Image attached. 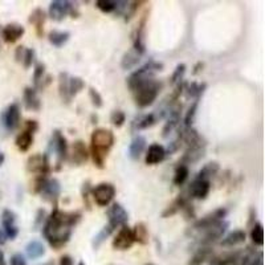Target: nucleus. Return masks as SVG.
Segmentation results:
<instances>
[{
	"instance_id": "nucleus-60",
	"label": "nucleus",
	"mask_w": 265,
	"mask_h": 265,
	"mask_svg": "<svg viewBox=\"0 0 265 265\" xmlns=\"http://www.w3.org/2000/svg\"><path fill=\"white\" fill-rule=\"evenodd\" d=\"M4 161H5V157H4L3 151H0V166H1V165H3Z\"/></svg>"
},
{
	"instance_id": "nucleus-55",
	"label": "nucleus",
	"mask_w": 265,
	"mask_h": 265,
	"mask_svg": "<svg viewBox=\"0 0 265 265\" xmlns=\"http://www.w3.org/2000/svg\"><path fill=\"white\" fill-rule=\"evenodd\" d=\"M11 265H27V260L21 254H16L11 258Z\"/></svg>"
},
{
	"instance_id": "nucleus-35",
	"label": "nucleus",
	"mask_w": 265,
	"mask_h": 265,
	"mask_svg": "<svg viewBox=\"0 0 265 265\" xmlns=\"http://www.w3.org/2000/svg\"><path fill=\"white\" fill-rule=\"evenodd\" d=\"M157 121H158L157 113H149V114L141 115L134 122V129L135 130H145V129L154 126Z\"/></svg>"
},
{
	"instance_id": "nucleus-8",
	"label": "nucleus",
	"mask_w": 265,
	"mask_h": 265,
	"mask_svg": "<svg viewBox=\"0 0 265 265\" xmlns=\"http://www.w3.org/2000/svg\"><path fill=\"white\" fill-rule=\"evenodd\" d=\"M115 187L114 184L107 182H102L91 188V196L95 204L99 207H107L113 202L115 196Z\"/></svg>"
},
{
	"instance_id": "nucleus-39",
	"label": "nucleus",
	"mask_w": 265,
	"mask_h": 265,
	"mask_svg": "<svg viewBox=\"0 0 265 265\" xmlns=\"http://www.w3.org/2000/svg\"><path fill=\"white\" fill-rule=\"evenodd\" d=\"M188 175H190L188 166H186V165H182V163H179L178 166L175 167L174 179H173V182H174L175 186H179V187L183 186V184L187 182Z\"/></svg>"
},
{
	"instance_id": "nucleus-49",
	"label": "nucleus",
	"mask_w": 265,
	"mask_h": 265,
	"mask_svg": "<svg viewBox=\"0 0 265 265\" xmlns=\"http://www.w3.org/2000/svg\"><path fill=\"white\" fill-rule=\"evenodd\" d=\"M183 143V134L182 131H179L178 137L173 141V142L169 143V146H167L166 149V154H174V153H177V151L180 149V146H182Z\"/></svg>"
},
{
	"instance_id": "nucleus-9",
	"label": "nucleus",
	"mask_w": 265,
	"mask_h": 265,
	"mask_svg": "<svg viewBox=\"0 0 265 265\" xmlns=\"http://www.w3.org/2000/svg\"><path fill=\"white\" fill-rule=\"evenodd\" d=\"M27 171L36 177H48L51 173V165L47 154H33L27 161Z\"/></svg>"
},
{
	"instance_id": "nucleus-32",
	"label": "nucleus",
	"mask_w": 265,
	"mask_h": 265,
	"mask_svg": "<svg viewBox=\"0 0 265 265\" xmlns=\"http://www.w3.org/2000/svg\"><path fill=\"white\" fill-rule=\"evenodd\" d=\"M71 39V33L68 31H51L48 33L49 43L56 48L64 47Z\"/></svg>"
},
{
	"instance_id": "nucleus-33",
	"label": "nucleus",
	"mask_w": 265,
	"mask_h": 265,
	"mask_svg": "<svg viewBox=\"0 0 265 265\" xmlns=\"http://www.w3.org/2000/svg\"><path fill=\"white\" fill-rule=\"evenodd\" d=\"M212 258V248L210 247H200L194 256L190 259V262L187 265H202Z\"/></svg>"
},
{
	"instance_id": "nucleus-36",
	"label": "nucleus",
	"mask_w": 265,
	"mask_h": 265,
	"mask_svg": "<svg viewBox=\"0 0 265 265\" xmlns=\"http://www.w3.org/2000/svg\"><path fill=\"white\" fill-rule=\"evenodd\" d=\"M15 143L16 147H17L20 151L25 153V151H28L31 149L32 143H33V134L27 130H23L17 137H16Z\"/></svg>"
},
{
	"instance_id": "nucleus-58",
	"label": "nucleus",
	"mask_w": 265,
	"mask_h": 265,
	"mask_svg": "<svg viewBox=\"0 0 265 265\" xmlns=\"http://www.w3.org/2000/svg\"><path fill=\"white\" fill-rule=\"evenodd\" d=\"M203 67H204V64H203V63H198V64H196V65H195V68H194L195 71L192 72V75H198L199 72L202 71L200 68H203Z\"/></svg>"
},
{
	"instance_id": "nucleus-56",
	"label": "nucleus",
	"mask_w": 265,
	"mask_h": 265,
	"mask_svg": "<svg viewBox=\"0 0 265 265\" xmlns=\"http://www.w3.org/2000/svg\"><path fill=\"white\" fill-rule=\"evenodd\" d=\"M24 52H25V47H23V45H20V47L16 48L15 59H16V61H17V63H21V61H23Z\"/></svg>"
},
{
	"instance_id": "nucleus-46",
	"label": "nucleus",
	"mask_w": 265,
	"mask_h": 265,
	"mask_svg": "<svg viewBox=\"0 0 265 265\" xmlns=\"http://www.w3.org/2000/svg\"><path fill=\"white\" fill-rule=\"evenodd\" d=\"M95 7L103 13H113L115 11V1H113V0H97Z\"/></svg>"
},
{
	"instance_id": "nucleus-52",
	"label": "nucleus",
	"mask_w": 265,
	"mask_h": 265,
	"mask_svg": "<svg viewBox=\"0 0 265 265\" xmlns=\"http://www.w3.org/2000/svg\"><path fill=\"white\" fill-rule=\"evenodd\" d=\"M47 220V211L44 208H40L36 214V219H35V230L40 228V227L44 226V222Z\"/></svg>"
},
{
	"instance_id": "nucleus-41",
	"label": "nucleus",
	"mask_w": 265,
	"mask_h": 265,
	"mask_svg": "<svg viewBox=\"0 0 265 265\" xmlns=\"http://www.w3.org/2000/svg\"><path fill=\"white\" fill-rule=\"evenodd\" d=\"M114 228L111 226H109V224H106V226L103 227L102 230L99 231L98 234L95 235L94 239H93V243H91V246H93V250H98L99 247L102 246V243L106 240L109 236H110L113 232H114Z\"/></svg>"
},
{
	"instance_id": "nucleus-3",
	"label": "nucleus",
	"mask_w": 265,
	"mask_h": 265,
	"mask_svg": "<svg viewBox=\"0 0 265 265\" xmlns=\"http://www.w3.org/2000/svg\"><path fill=\"white\" fill-rule=\"evenodd\" d=\"M183 143H186L187 149L182 157V165H191L199 162L204 157L207 149L206 139L195 130L194 127L183 129Z\"/></svg>"
},
{
	"instance_id": "nucleus-20",
	"label": "nucleus",
	"mask_w": 265,
	"mask_h": 265,
	"mask_svg": "<svg viewBox=\"0 0 265 265\" xmlns=\"http://www.w3.org/2000/svg\"><path fill=\"white\" fill-rule=\"evenodd\" d=\"M147 13L142 16V19L139 20L138 27H137V31H135L134 36V49L138 53L143 55L146 52V24H147Z\"/></svg>"
},
{
	"instance_id": "nucleus-25",
	"label": "nucleus",
	"mask_w": 265,
	"mask_h": 265,
	"mask_svg": "<svg viewBox=\"0 0 265 265\" xmlns=\"http://www.w3.org/2000/svg\"><path fill=\"white\" fill-rule=\"evenodd\" d=\"M23 102L27 110L39 111L41 109V99H40L37 90H36L35 88L27 87L24 89Z\"/></svg>"
},
{
	"instance_id": "nucleus-44",
	"label": "nucleus",
	"mask_w": 265,
	"mask_h": 265,
	"mask_svg": "<svg viewBox=\"0 0 265 265\" xmlns=\"http://www.w3.org/2000/svg\"><path fill=\"white\" fill-rule=\"evenodd\" d=\"M45 77V64L37 63L35 65V71H33V85L35 89L37 90V88L40 87V84Z\"/></svg>"
},
{
	"instance_id": "nucleus-31",
	"label": "nucleus",
	"mask_w": 265,
	"mask_h": 265,
	"mask_svg": "<svg viewBox=\"0 0 265 265\" xmlns=\"http://www.w3.org/2000/svg\"><path fill=\"white\" fill-rule=\"evenodd\" d=\"M25 252H27V256L31 260H37V259L43 258L45 255V247L39 240H31L25 247Z\"/></svg>"
},
{
	"instance_id": "nucleus-51",
	"label": "nucleus",
	"mask_w": 265,
	"mask_h": 265,
	"mask_svg": "<svg viewBox=\"0 0 265 265\" xmlns=\"http://www.w3.org/2000/svg\"><path fill=\"white\" fill-rule=\"evenodd\" d=\"M91 183L90 180H87V182L83 184V188H81V195H83V200L87 206V210H90V202H89V195L91 194Z\"/></svg>"
},
{
	"instance_id": "nucleus-17",
	"label": "nucleus",
	"mask_w": 265,
	"mask_h": 265,
	"mask_svg": "<svg viewBox=\"0 0 265 265\" xmlns=\"http://www.w3.org/2000/svg\"><path fill=\"white\" fill-rule=\"evenodd\" d=\"M211 190V182L210 180H204V179H194V182L191 183L190 187L187 188V194L190 195L191 199H199V200H204L208 196Z\"/></svg>"
},
{
	"instance_id": "nucleus-50",
	"label": "nucleus",
	"mask_w": 265,
	"mask_h": 265,
	"mask_svg": "<svg viewBox=\"0 0 265 265\" xmlns=\"http://www.w3.org/2000/svg\"><path fill=\"white\" fill-rule=\"evenodd\" d=\"M35 57H36L35 49H32V48L27 49V48H25V52H24L23 56V61H21L25 69H29V68L32 67V64L35 63Z\"/></svg>"
},
{
	"instance_id": "nucleus-38",
	"label": "nucleus",
	"mask_w": 265,
	"mask_h": 265,
	"mask_svg": "<svg viewBox=\"0 0 265 265\" xmlns=\"http://www.w3.org/2000/svg\"><path fill=\"white\" fill-rule=\"evenodd\" d=\"M219 170H220V166H219L218 162H210L204 165L202 167V170L199 171L198 175H196V179H204V180H210L211 178H214L215 175L218 174Z\"/></svg>"
},
{
	"instance_id": "nucleus-4",
	"label": "nucleus",
	"mask_w": 265,
	"mask_h": 265,
	"mask_svg": "<svg viewBox=\"0 0 265 265\" xmlns=\"http://www.w3.org/2000/svg\"><path fill=\"white\" fill-rule=\"evenodd\" d=\"M163 69V64L155 61V60H150L147 61L145 65H142L141 68H138L137 71H134L131 73L126 80L127 88L134 93L138 88H141L142 85H145L146 83L154 80V76L157 72H161Z\"/></svg>"
},
{
	"instance_id": "nucleus-14",
	"label": "nucleus",
	"mask_w": 265,
	"mask_h": 265,
	"mask_svg": "<svg viewBox=\"0 0 265 265\" xmlns=\"http://www.w3.org/2000/svg\"><path fill=\"white\" fill-rule=\"evenodd\" d=\"M134 246V238L131 228L127 224L122 226L113 240V248L117 251H127Z\"/></svg>"
},
{
	"instance_id": "nucleus-5",
	"label": "nucleus",
	"mask_w": 265,
	"mask_h": 265,
	"mask_svg": "<svg viewBox=\"0 0 265 265\" xmlns=\"http://www.w3.org/2000/svg\"><path fill=\"white\" fill-rule=\"evenodd\" d=\"M161 89H162V83H159L158 80L155 79L138 88L134 91L135 105L141 107V109H145V107L153 105L157 97L159 95Z\"/></svg>"
},
{
	"instance_id": "nucleus-54",
	"label": "nucleus",
	"mask_w": 265,
	"mask_h": 265,
	"mask_svg": "<svg viewBox=\"0 0 265 265\" xmlns=\"http://www.w3.org/2000/svg\"><path fill=\"white\" fill-rule=\"evenodd\" d=\"M24 130L35 134L36 131L39 130V123H37V121H35V119H28L27 122H25V129H24Z\"/></svg>"
},
{
	"instance_id": "nucleus-59",
	"label": "nucleus",
	"mask_w": 265,
	"mask_h": 265,
	"mask_svg": "<svg viewBox=\"0 0 265 265\" xmlns=\"http://www.w3.org/2000/svg\"><path fill=\"white\" fill-rule=\"evenodd\" d=\"M0 265H5V262H4V254L0 251Z\"/></svg>"
},
{
	"instance_id": "nucleus-43",
	"label": "nucleus",
	"mask_w": 265,
	"mask_h": 265,
	"mask_svg": "<svg viewBox=\"0 0 265 265\" xmlns=\"http://www.w3.org/2000/svg\"><path fill=\"white\" fill-rule=\"evenodd\" d=\"M199 99L196 98L194 99V102L190 106L188 111L184 115V119H183V122H184V129H188V127H192V123L195 121V117H196V111H198V106H199Z\"/></svg>"
},
{
	"instance_id": "nucleus-61",
	"label": "nucleus",
	"mask_w": 265,
	"mask_h": 265,
	"mask_svg": "<svg viewBox=\"0 0 265 265\" xmlns=\"http://www.w3.org/2000/svg\"><path fill=\"white\" fill-rule=\"evenodd\" d=\"M91 119H93V122H91V123H97V119H98V118H97V115L93 114V115H91Z\"/></svg>"
},
{
	"instance_id": "nucleus-12",
	"label": "nucleus",
	"mask_w": 265,
	"mask_h": 265,
	"mask_svg": "<svg viewBox=\"0 0 265 265\" xmlns=\"http://www.w3.org/2000/svg\"><path fill=\"white\" fill-rule=\"evenodd\" d=\"M228 227H230V223L222 220V222L216 223L215 226L202 231L203 236L200 238V244H202V247H210L212 243L220 240L227 232V230H228Z\"/></svg>"
},
{
	"instance_id": "nucleus-53",
	"label": "nucleus",
	"mask_w": 265,
	"mask_h": 265,
	"mask_svg": "<svg viewBox=\"0 0 265 265\" xmlns=\"http://www.w3.org/2000/svg\"><path fill=\"white\" fill-rule=\"evenodd\" d=\"M182 212H183V215H184V218H186L187 220L195 219V210H194V206H192V203L191 202H188L186 206L183 207Z\"/></svg>"
},
{
	"instance_id": "nucleus-18",
	"label": "nucleus",
	"mask_w": 265,
	"mask_h": 265,
	"mask_svg": "<svg viewBox=\"0 0 265 265\" xmlns=\"http://www.w3.org/2000/svg\"><path fill=\"white\" fill-rule=\"evenodd\" d=\"M20 119H21V113H20L19 103H11L7 107V110L4 111L3 115V123L5 129L9 131H13L17 129L20 125Z\"/></svg>"
},
{
	"instance_id": "nucleus-40",
	"label": "nucleus",
	"mask_w": 265,
	"mask_h": 265,
	"mask_svg": "<svg viewBox=\"0 0 265 265\" xmlns=\"http://www.w3.org/2000/svg\"><path fill=\"white\" fill-rule=\"evenodd\" d=\"M85 88V81L81 77L77 76H69V81H68V89H69V95L72 98L79 94L80 91Z\"/></svg>"
},
{
	"instance_id": "nucleus-48",
	"label": "nucleus",
	"mask_w": 265,
	"mask_h": 265,
	"mask_svg": "<svg viewBox=\"0 0 265 265\" xmlns=\"http://www.w3.org/2000/svg\"><path fill=\"white\" fill-rule=\"evenodd\" d=\"M89 98H90L93 106H95L97 109L102 107V105H103L102 95L99 94V91L97 90L95 88H93V87L89 88Z\"/></svg>"
},
{
	"instance_id": "nucleus-26",
	"label": "nucleus",
	"mask_w": 265,
	"mask_h": 265,
	"mask_svg": "<svg viewBox=\"0 0 265 265\" xmlns=\"http://www.w3.org/2000/svg\"><path fill=\"white\" fill-rule=\"evenodd\" d=\"M246 239H247L246 231L235 230L222 239L220 246L224 247V248H234V247L239 246V244H243V243L246 242Z\"/></svg>"
},
{
	"instance_id": "nucleus-42",
	"label": "nucleus",
	"mask_w": 265,
	"mask_h": 265,
	"mask_svg": "<svg viewBox=\"0 0 265 265\" xmlns=\"http://www.w3.org/2000/svg\"><path fill=\"white\" fill-rule=\"evenodd\" d=\"M251 239L255 246L262 247L264 244V228L262 223H255L251 230Z\"/></svg>"
},
{
	"instance_id": "nucleus-1",
	"label": "nucleus",
	"mask_w": 265,
	"mask_h": 265,
	"mask_svg": "<svg viewBox=\"0 0 265 265\" xmlns=\"http://www.w3.org/2000/svg\"><path fill=\"white\" fill-rule=\"evenodd\" d=\"M81 212H67L61 211L57 206L53 207L43 226V235L49 246L55 250H60L71 240L72 231L81 220Z\"/></svg>"
},
{
	"instance_id": "nucleus-10",
	"label": "nucleus",
	"mask_w": 265,
	"mask_h": 265,
	"mask_svg": "<svg viewBox=\"0 0 265 265\" xmlns=\"http://www.w3.org/2000/svg\"><path fill=\"white\" fill-rule=\"evenodd\" d=\"M51 145H49V149L52 151H55L56 155H57V167L56 170H60V166L61 163L68 158V142L67 138L64 137V134L60 130H55L53 134H52L51 138Z\"/></svg>"
},
{
	"instance_id": "nucleus-64",
	"label": "nucleus",
	"mask_w": 265,
	"mask_h": 265,
	"mask_svg": "<svg viewBox=\"0 0 265 265\" xmlns=\"http://www.w3.org/2000/svg\"><path fill=\"white\" fill-rule=\"evenodd\" d=\"M147 265H153V264H147Z\"/></svg>"
},
{
	"instance_id": "nucleus-15",
	"label": "nucleus",
	"mask_w": 265,
	"mask_h": 265,
	"mask_svg": "<svg viewBox=\"0 0 265 265\" xmlns=\"http://www.w3.org/2000/svg\"><path fill=\"white\" fill-rule=\"evenodd\" d=\"M180 114H182V105L180 103H175L174 106L169 109V111H167V122L165 123V126L162 129L163 138H167L179 126Z\"/></svg>"
},
{
	"instance_id": "nucleus-21",
	"label": "nucleus",
	"mask_w": 265,
	"mask_h": 265,
	"mask_svg": "<svg viewBox=\"0 0 265 265\" xmlns=\"http://www.w3.org/2000/svg\"><path fill=\"white\" fill-rule=\"evenodd\" d=\"M166 149L159 145V143H153L149 146L146 151V157H145V162L149 166H154L158 163L163 162L166 158Z\"/></svg>"
},
{
	"instance_id": "nucleus-30",
	"label": "nucleus",
	"mask_w": 265,
	"mask_h": 265,
	"mask_svg": "<svg viewBox=\"0 0 265 265\" xmlns=\"http://www.w3.org/2000/svg\"><path fill=\"white\" fill-rule=\"evenodd\" d=\"M131 232H133L134 243H138L141 246H146L147 243H149V228H147L145 223H137L134 228L131 230Z\"/></svg>"
},
{
	"instance_id": "nucleus-16",
	"label": "nucleus",
	"mask_w": 265,
	"mask_h": 265,
	"mask_svg": "<svg viewBox=\"0 0 265 265\" xmlns=\"http://www.w3.org/2000/svg\"><path fill=\"white\" fill-rule=\"evenodd\" d=\"M40 194H41L44 200L53 203L55 206H57V200H59L60 194H61V184H60L59 179L56 178L48 179Z\"/></svg>"
},
{
	"instance_id": "nucleus-45",
	"label": "nucleus",
	"mask_w": 265,
	"mask_h": 265,
	"mask_svg": "<svg viewBox=\"0 0 265 265\" xmlns=\"http://www.w3.org/2000/svg\"><path fill=\"white\" fill-rule=\"evenodd\" d=\"M186 71H187L186 64H178L177 68H175L174 73H173V76H171L170 83L173 84V85H178V84L183 83V79H184Z\"/></svg>"
},
{
	"instance_id": "nucleus-11",
	"label": "nucleus",
	"mask_w": 265,
	"mask_h": 265,
	"mask_svg": "<svg viewBox=\"0 0 265 265\" xmlns=\"http://www.w3.org/2000/svg\"><path fill=\"white\" fill-rule=\"evenodd\" d=\"M227 214H228V211H227V208H223V207H220V208H216L215 211H212V212H210V214H207L206 216H203V218L198 219V220H195L194 224H192V230L194 231H204L207 230V228H210V227L215 226L216 223L222 222V220H224V218L227 216Z\"/></svg>"
},
{
	"instance_id": "nucleus-13",
	"label": "nucleus",
	"mask_w": 265,
	"mask_h": 265,
	"mask_svg": "<svg viewBox=\"0 0 265 265\" xmlns=\"http://www.w3.org/2000/svg\"><path fill=\"white\" fill-rule=\"evenodd\" d=\"M107 220H109V226H111L113 228H118L122 227L125 224H127L129 222V214L125 210V207L119 203H113L109 210H107Z\"/></svg>"
},
{
	"instance_id": "nucleus-63",
	"label": "nucleus",
	"mask_w": 265,
	"mask_h": 265,
	"mask_svg": "<svg viewBox=\"0 0 265 265\" xmlns=\"http://www.w3.org/2000/svg\"><path fill=\"white\" fill-rule=\"evenodd\" d=\"M79 265H85V263H84V262H80V264Z\"/></svg>"
},
{
	"instance_id": "nucleus-37",
	"label": "nucleus",
	"mask_w": 265,
	"mask_h": 265,
	"mask_svg": "<svg viewBox=\"0 0 265 265\" xmlns=\"http://www.w3.org/2000/svg\"><path fill=\"white\" fill-rule=\"evenodd\" d=\"M68 81H69V75L67 72H61L59 76V93L60 97L65 103H71L72 97L69 95V89H68Z\"/></svg>"
},
{
	"instance_id": "nucleus-29",
	"label": "nucleus",
	"mask_w": 265,
	"mask_h": 265,
	"mask_svg": "<svg viewBox=\"0 0 265 265\" xmlns=\"http://www.w3.org/2000/svg\"><path fill=\"white\" fill-rule=\"evenodd\" d=\"M141 57H142V55L135 51L134 48H131L127 52H125V55L122 56L121 68H122L123 71H130V69H133V68L138 65V63L141 61Z\"/></svg>"
},
{
	"instance_id": "nucleus-34",
	"label": "nucleus",
	"mask_w": 265,
	"mask_h": 265,
	"mask_svg": "<svg viewBox=\"0 0 265 265\" xmlns=\"http://www.w3.org/2000/svg\"><path fill=\"white\" fill-rule=\"evenodd\" d=\"M207 84L206 83H191V84H186L184 85V91H186V97L187 98H200L206 90Z\"/></svg>"
},
{
	"instance_id": "nucleus-2",
	"label": "nucleus",
	"mask_w": 265,
	"mask_h": 265,
	"mask_svg": "<svg viewBox=\"0 0 265 265\" xmlns=\"http://www.w3.org/2000/svg\"><path fill=\"white\" fill-rule=\"evenodd\" d=\"M115 142L114 133L105 127H98L91 133L90 155L95 167L103 169L107 155L113 149Z\"/></svg>"
},
{
	"instance_id": "nucleus-19",
	"label": "nucleus",
	"mask_w": 265,
	"mask_h": 265,
	"mask_svg": "<svg viewBox=\"0 0 265 265\" xmlns=\"http://www.w3.org/2000/svg\"><path fill=\"white\" fill-rule=\"evenodd\" d=\"M1 224L7 239H13L19 235V228L16 227V214L11 210H4L1 214Z\"/></svg>"
},
{
	"instance_id": "nucleus-27",
	"label": "nucleus",
	"mask_w": 265,
	"mask_h": 265,
	"mask_svg": "<svg viewBox=\"0 0 265 265\" xmlns=\"http://www.w3.org/2000/svg\"><path fill=\"white\" fill-rule=\"evenodd\" d=\"M29 23L35 27L36 33L39 37H43L44 33V24H45V20H47V15H45V11L43 8H36L35 11L32 12L31 16H29Z\"/></svg>"
},
{
	"instance_id": "nucleus-6",
	"label": "nucleus",
	"mask_w": 265,
	"mask_h": 265,
	"mask_svg": "<svg viewBox=\"0 0 265 265\" xmlns=\"http://www.w3.org/2000/svg\"><path fill=\"white\" fill-rule=\"evenodd\" d=\"M255 255L256 254L251 252L250 248H247V251L227 252L216 258H211L210 265H248Z\"/></svg>"
},
{
	"instance_id": "nucleus-7",
	"label": "nucleus",
	"mask_w": 265,
	"mask_h": 265,
	"mask_svg": "<svg viewBox=\"0 0 265 265\" xmlns=\"http://www.w3.org/2000/svg\"><path fill=\"white\" fill-rule=\"evenodd\" d=\"M48 13H49V17L55 21H61L68 15H71L72 17H79L80 15L76 4H73L72 1H63V0L51 1Z\"/></svg>"
},
{
	"instance_id": "nucleus-22",
	"label": "nucleus",
	"mask_w": 265,
	"mask_h": 265,
	"mask_svg": "<svg viewBox=\"0 0 265 265\" xmlns=\"http://www.w3.org/2000/svg\"><path fill=\"white\" fill-rule=\"evenodd\" d=\"M188 202H191L190 195L187 194V191H184L183 194L178 195V198L175 199V200H173V202H171L170 204L166 207V208H165V211L162 212V218L167 219V218H171V216H174V215H177L179 211H182L183 207L186 206Z\"/></svg>"
},
{
	"instance_id": "nucleus-28",
	"label": "nucleus",
	"mask_w": 265,
	"mask_h": 265,
	"mask_svg": "<svg viewBox=\"0 0 265 265\" xmlns=\"http://www.w3.org/2000/svg\"><path fill=\"white\" fill-rule=\"evenodd\" d=\"M146 138L143 135H137L133 138V141L129 145V157L131 159H137L141 158V155L143 154V151L146 149Z\"/></svg>"
},
{
	"instance_id": "nucleus-23",
	"label": "nucleus",
	"mask_w": 265,
	"mask_h": 265,
	"mask_svg": "<svg viewBox=\"0 0 265 265\" xmlns=\"http://www.w3.org/2000/svg\"><path fill=\"white\" fill-rule=\"evenodd\" d=\"M24 33H25V28H24L21 24L17 23L7 24V25L3 28V31H1L3 40L8 44L16 43L17 40H20L23 37Z\"/></svg>"
},
{
	"instance_id": "nucleus-24",
	"label": "nucleus",
	"mask_w": 265,
	"mask_h": 265,
	"mask_svg": "<svg viewBox=\"0 0 265 265\" xmlns=\"http://www.w3.org/2000/svg\"><path fill=\"white\" fill-rule=\"evenodd\" d=\"M88 159H89V151L85 142L81 139L76 141L72 146V162L76 166H83L84 163L88 162Z\"/></svg>"
},
{
	"instance_id": "nucleus-57",
	"label": "nucleus",
	"mask_w": 265,
	"mask_h": 265,
	"mask_svg": "<svg viewBox=\"0 0 265 265\" xmlns=\"http://www.w3.org/2000/svg\"><path fill=\"white\" fill-rule=\"evenodd\" d=\"M60 265H75V264H73V260H72V258L69 255H64V256H61V259H60Z\"/></svg>"
},
{
	"instance_id": "nucleus-62",
	"label": "nucleus",
	"mask_w": 265,
	"mask_h": 265,
	"mask_svg": "<svg viewBox=\"0 0 265 265\" xmlns=\"http://www.w3.org/2000/svg\"><path fill=\"white\" fill-rule=\"evenodd\" d=\"M45 265H55V264H53V262H49V263H47Z\"/></svg>"
},
{
	"instance_id": "nucleus-47",
	"label": "nucleus",
	"mask_w": 265,
	"mask_h": 265,
	"mask_svg": "<svg viewBox=\"0 0 265 265\" xmlns=\"http://www.w3.org/2000/svg\"><path fill=\"white\" fill-rule=\"evenodd\" d=\"M110 122L115 127H122L125 122H126V115H125L122 110H114L110 114Z\"/></svg>"
}]
</instances>
